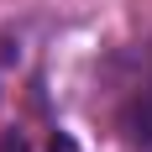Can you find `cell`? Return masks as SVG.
Returning a JSON list of instances; mask_svg holds the SVG:
<instances>
[{
    "mask_svg": "<svg viewBox=\"0 0 152 152\" xmlns=\"http://www.w3.org/2000/svg\"><path fill=\"white\" fill-rule=\"evenodd\" d=\"M121 131H126V142L152 147V74L142 79L137 89H131V100L121 105Z\"/></svg>",
    "mask_w": 152,
    "mask_h": 152,
    "instance_id": "cell-1",
    "label": "cell"
}]
</instances>
